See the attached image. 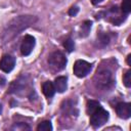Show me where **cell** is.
Listing matches in <instances>:
<instances>
[{"label":"cell","instance_id":"4fadbf2b","mask_svg":"<svg viewBox=\"0 0 131 131\" xmlns=\"http://www.w3.org/2000/svg\"><path fill=\"white\" fill-rule=\"evenodd\" d=\"M63 46L64 48L69 51V52H72L74 49H75V44H74V41L72 39H67L64 42H63Z\"/></svg>","mask_w":131,"mask_h":131},{"label":"cell","instance_id":"9c48e42d","mask_svg":"<svg viewBox=\"0 0 131 131\" xmlns=\"http://www.w3.org/2000/svg\"><path fill=\"white\" fill-rule=\"evenodd\" d=\"M42 91H43V93H44V95H45L46 97L50 98V97H52V96L54 95V93H55V87H54V85H53L52 82L47 81V82H45V83L42 85Z\"/></svg>","mask_w":131,"mask_h":131},{"label":"cell","instance_id":"ac0fdd59","mask_svg":"<svg viewBox=\"0 0 131 131\" xmlns=\"http://www.w3.org/2000/svg\"><path fill=\"white\" fill-rule=\"evenodd\" d=\"M130 57H131V55L129 54V55H128V57H127V62H128V64H129V66H130Z\"/></svg>","mask_w":131,"mask_h":131},{"label":"cell","instance_id":"8992f818","mask_svg":"<svg viewBox=\"0 0 131 131\" xmlns=\"http://www.w3.org/2000/svg\"><path fill=\"white\" fill-rule=\"evenodd\" d=\"M15 66V58L11 55H4L0 60V70L4 73H9Z\"/></svg>","mask_w":131,"mask_h":131},{"label":"cell","instance_id":"8fae6325","mask_svg":"<svg viewBox=\"0 0 131 131\" xmlns=\"http://www.w3.org/2000/svg\"><path fill=\"white\" fill-rule=\"evenodd\" d=\"M91 25H92V23L89 21V20H86L82 25V27H81V36L82 37H86L88 35V33H89V31L91 29Z\"/></svg>","mask_w":131,"mask_h":131},{"label":"cell","instance_id":"3957f363","mask_svg":"<svg viewBox=\"0 0 131 131\" xmlns=\"http://www.w3.org/2000/svg\"><path fill=\"white\" fill-rule=\"evenodd\" d=\"M91 68H92V67H91V63H89V62H87V61H85V60L80 59V60H77V61L75 62L73 71H74V74H75L77 77H79V78H84V77H86V76L90 73Z\"/></svg>","mask_w":131,"mask_h":131},{"label":"cell","instance_id":"5bb4252c","mask_svg":"<svg viewBox=\"0 0 131 131\" xmlns=\"http://www.w3.org/2000/svg\"><path fill=\"white\" fill-rule=\"evenodd\" d=\"M123 82L124 85L126 87H130L131 86V71H127L126 74L123 77Z\"/></svg>","mask_w":131,"mask_h":131},{"label":"cell","instance_id":"5b68a950","mask_svg":"<svg viewBox=\"0 0 131 131\" xmlns=\"http://www.w3.org/2000/svg\"><path fill=\"white\" fill-rule=\"evenodd\" d=\"M96 84L99 87H107L110 83H112V75L110 72L103 70V71H97L96 76H95Z\"/></svg>","mask_w":131,"mask_h":131},{"label":"cell","instance_id":"9a60e30c","mask_svg":"<svg viewBox=\"0 0 131 131\" xmlns=\"http://www.w3.org/2000/svg\"><path fill=\"white\" fill-rule=\"evenodd\" d=\"M131 10V5H130V0H124L122 3V11L125 14H128Z\"/></svg>","mask_w":131,"mask_h":131},{"label":"cell","instance_id":"2e32d148","mask_svg":"<svg viewBox=\"0 0 131 131\" xmlns=\"http://www.w3.org/2000/svg\"><path fill=\"white\" fill-rule=\"evenodd\" d=\"M78 11H79V8H78L77 6H75V7L70 8V10H69V14H70L71 16H75V15L78 13Z\"/></svg>","mask_w":131,"mask_h":131},{"label":"cell","instance_id":"ba28073f","mask_svg":"<svg viewBox=\"0 0 131 131\" xmlns=\"http://www.w3.org/2000/svg\"><path fill=\"white\" fill-rule=\"evenodd\" d=\"M67 81H68L67 77H63V76L57 77V78L55 79L54 83H53V85H54V87H55V91H57V92H59V93L64 92V91L67 90V87H68V82H67Z\"/></svg>","mask_w":131,"mask_h":131},{"label":"cell","instance_id":"e0dca14e","mask_svg":"<svg viewBox=\"0 0 131 131\" xmlns=\"http://www.w3.org/2000/svg\"><path fill=\"white\" fill-rule=\"evenodd\" d=\"M102 0H92V4H98V3H100Z\"/></svg>","mask_w":131,"mask_h":131},{"label":"cell","instance_id":"52a82bcc","mask_svg":"<svg viewBox=\"0 0 131 131\" xmlns=\"http://www.w3.org/2000/svg\"><path fill=\"white\" fill-rule=\"evenodd\" d=\"M117 115L122 119H128L131 116V104L128 102H120L116 106Z\"/></svg>","mask_w":131,"mask_h":131},{"label":"cell","instance_id":"277c9868","mask_svg":"<svg viewBox=\"0 0 131 131\" xmlns=\"http://www.w3.org/2000/svg\"><path fill=\"white\" fill-rule=\"evenodd\" d=\"M35 47V38L31 35H26L20 45V52L23 55H29Z\"/></svg>","mask_w":131,"mask_h":131},{"label":"cell","instance_id":"d6986e66","mask_svg":"<svg viewBox=\"0 0 131 131\" xmlns=\"http://www.w3.org/2000/svg\"><path fill=\"white\" fill-rule=\"evenodd\" d=\"M1 112H2V107H1V104H0V115H1Z\"/></svg>","mask_w":131,"mask_h":131},{"label":"cell","instance_id":"7c38bea8","mask_svg":"<svg viewBox=\"0 0 131 131\" xmlns=\"http://www.w3.org/2000/svg\"><path fill=\"white\" fill-rule=\"evenodd\" d=\"M38 131H50L52 130V125L49 121H43L42 123H40L37 127Z\"/></svg>","mask_w":131,"mask_h":131},{"label":"cell","instance_id":"6da1fadb","mask_svg":"<svg viewBox=\"0 0 131 131\" xmlns=\"http://www.w3.org/2000/svg\"><path fill=\"white\" fill-rule=\"evenodd\" d=\"M108 120V113L102 107L99 106L95 112L90 115V124L94 128H98L106 123Z\"/></svg>","mask_w":131,"mask_h":131},{"label":"cell","instance_id":"7a4b0ae2","mask_svg":"<svg viewBox=\"0 0 131 131\" xmlns=\"http://www.w3.org/2000/svg\"><path fill=\"white\" fill-rule=\"evenodd\" d=\"M48 62H49V66L53 70L60 71V70L64 69V67L67 64V58L60 51H55L49 55Z\"/></svg>","mask_w":131,"mask_h":131},{"label":"cell","instance_id":"30bf717a","mask_svg":"<svg viewBox=\"0 0 131 131\" xmlns=\"http://www.w3.org/2000/svg\"><path fill=\"white\" fill-rule=\"evenodd\" d=\"M99 106H101L97 101L95 100H89L87 102V106H86V111H87V114L90 116L93 112H95Z\"/></svg>","mask_w":131,"mask_h":131}]
</instances>
